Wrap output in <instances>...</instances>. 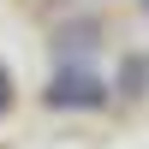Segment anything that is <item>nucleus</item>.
Listing matches in <instances>:
<instances>
[{
    "instance_id": "f257e3e1",
    "label": "nucleus",
    "mask_w": 149,
    "mask_h": 149,
    "mask_svg": "<svg viewBox=\"0 0 149 149\" xmlns=\"http://www.w3.org/2000/svg\"><path fill=\"white\" fill-rule=\"evenodd\" d=\"M42 102L54 107V113H90V107H102V102H107V84L95 78L90 66H60L54 78H48Z\"/></svg>"
},
{
    "instance_id": "f03ea898",
    "label": "nucleus",
    "mask_w": 149,
    "mask_h": 149,
    "mask_svg": "<svg viewBox=\"0 0 149 149\" xmlns=\"http://www.w3.org/2000/svg\"><path fill=\"white\" fill-rule=\"evenodd\" d=\"M6 107H12V72L0 66V113H6Z\"/></svg>"
},
{
    "instance_id": "7ed1b4c3",
    "label": "nucleus",
    "mask_w": 149,
    "mask_h": 149,
    "mask_svg": "<svg viewBox=\"0 0 149 149\" xmlns=\"http://www.w3.org/2000/svg\"><path fill=\"white\" fill-rule=\"evenodd\" d=\"M137 6H143V12H149V0H137Z\"/></svg>"
}]
</instances>
